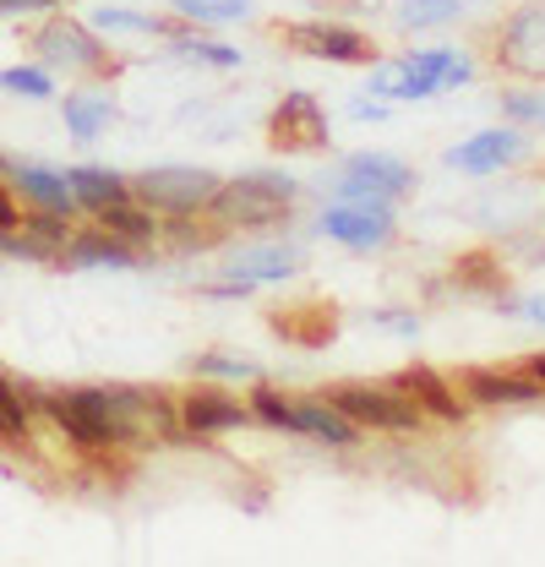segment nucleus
<instances>
[{
	"label": "nucleus",
	"instance_id": "f257e3e1",
	"mask_svg": "<svg viewBox=\"0 0 545 567\" xmlns=\"http://www.w3.org/2000/svg\"><path fill=\"white\" fill-rule=\"evenodd\" d=\"M289 203H295V181H289V175H240V181H224V186L213 192L207 213H213L218 224L263 229V224L289 218Z\"/></svg>",
	"mask_w": 545,
	"mask_h": 567
},
{
	"label": "nucleus",
	"instance_id": "f03ea898",
	"mask_svg": "<svg viewBox=\"0 0 545 567\" xmlns=\"http://www.w3.org/2000/svg\"><path fill=\"white\" fill-rule=\"evenodd\" d=\"M44 410L76 447H115L121 442V421L110 410V388H61V393L44 399Z\"/></svg>",
	"mask_w": 545,
	"mask_h": 567
},
{
	"label": "nucleus",
	"instance_id": "7ed1b4c3",
	"mask_svg": "<svg viewBox=\"0 0 545 567\" xmlns=\"http://www.w3.org/2000/svg\"><path fill=\"white\" fill-rule=\"evenodd\" d=\"M224 181L213 169H197V164H158V169H142L132 186V197L153 213H197L213 203Z\"/></svg>",
	"mask_w": 545,
	"mask_h": 567
},
{
	"label": "nucleus",
	"instance_id": "20e7f679",
	"mask_svg": "<svg viewBox=\"0 0 545 567\" xmlns=\"http://www.w3.org/2000/svg\"><path fill=\"white\" fill-rule=\"evenodd\" d=\"M322 399L339 404L354 425H371V431H414L420 415H425L414 404V393H404V388H371V382H343V388L322 393Z\"/></svg>",
	"mask_w": 545,
	"mask_h": 567
},
{
	"label": "nucleus",
	"instance_id": "39448f33",
	"mask_svg": "<svg viewBox=\"0 0 545 567\" xmlns=\"http://www.w3.org/2000/svg\"><path fill=\"white\" fill-rule=\"evenodd\" d=\"M470 66L448 50H425V55H409V61H393V66H377L371 71V93L382 99H425L436 93L442 82H464Z\"/></svg>",
	"mask_w": 545,
	"mask_h": 567
},
{
	"label": "nucleus",
	"instance_id": "423d86ee",
	"mask_svg": "<svg viewBox=\"0 0 545 567\" xmlns=\"http://www.w3.org/2000/svg\"><path fill=\"white\" fill-rule=\"evenodd\" d=\"M496 61L513 71V76H545V0L518 6V11L502 22Z\"/></svg>",
	"mask_w": 545,
	"mask_h": 567
},
{
	"label": "nucleus",
	"instance_id": "0eeeda50",
	"mask_svg": "<svg viewBox=\"0 0 545 567\" xmlns=\"http://www.w3.org/2000/svg\"><path fill=\"white\" fill-rule=\"evenodd\" d=\"M284 39H289V50L333 61V66H371V55H377L371 39L343 22H295V28H284Z\"/></svg>",
	"mask_w": 545,
	"mask_h": 567
},
{
	"label": "nucleus",
	"instance_id": "6e6552de",
	"mask_svg": "<svg viewBox=\"0 0 545 567\" xmlns=\"http://www.w3.org/2000/svg\"><path fill=\"white\" fill-rule=\"evenodd\" d=\"M268 142L278 153H317L328 147V115L311 93H284V104L272 110Z\"/></svg>",
	"mask_w": 545,
	"mask_h": 567
},
{
	"label": "nucleus",
	"instance_id": "1a4fd4ad",
	"mask_svg": "<svg viewBox=\"0 0 545 567\" xmlns=\"http://www.w3.org/2000/svg\"><path fill=\"white\" fill-rule=\"evenodd\" d=\"M322 229L343 246H382L393 235V208L388 197H343L339 208L322 213Z\"/></svg>",
	"mask_w": 545,
	"mask_h": 567
},
{
	"label": "nucleus",
	"instance_id": "9d476101",
	"mask_svg": "<svg viewBox=\"0 0 545 567\" xmlns=\"http://www.w3.org/2000/svg\"><path fill=\"white\" fill-rule=\"evenodd\" d=\"M39 55H44V66H66V71H99L104 66V50H99V39L82 28V22H71V17H50L44 28H39Z\"/></svg>",
	"mask_w": 545,
	"mask_h": 567
},
{
	"label": "nucleus",
	"instance_id": "9b49d317",
	"mask_svg": "<svg viewBox=\"0 0 545 567\" xmlns=\"http://www.w3.org/2000/svg\"><path fill=\"white\" fill-rule=\"evenodd\" d=\"M343 197H404L414 186V169L388 158V153H354L343 164Z\"/></svg>",
	"mask_w": 545,
	"mask_h": 567
},
{
	"label": "nucleus",
	"instance_id": "f8f14e48",
	"mask_svg": "<svg viewBox=\"0 0 545 567\" xmlns=\"http://www.w3.org/2000/svg\"><path fill=\"white\" fill-rule=\"evenodd\" d=\"M524 153H529V142L518 137V132H480V137L459 142L448 153V164L464 169V175H496L502 164H518Z\"/></svg>",
	"mask_w": 545,
	"mask_h": 567
},
{
	"label": "nucleus",
	"instance_id": "ddd939ff",
	"mask_svg": "<svg viewBox=\"0 0 545 567\" xmlns=\"http://www.w3.org/2000/svg\"><path fill=\"white\" fill-rule=\"evenodd\" d=\"M268 322L272 333H284L300 350H322V344L339 339V311L333 306H289V311H272Z\"/></svg>",
	"mask_w": 545,
	"mask_h": 567
},
{
	"label": "nucleus",
	"instance_id": "4468645a",
	"mask_svg": "<svg viewBox=\"0 0 545 567\" xmlns=\"http://www.w3.org/2000/svg\"><path fill=\"white\" fill-rule=\"evenodd\" d=\"M229 274L235 284H278L289 279V274H300V251L295 246H246V251H235L229 257Z\"/></svg>",
	"mask_w": 545,
	"mask_h": 567
},
{
	"label": "nucleus",
	"instance_id": "2eb2a0df",
	"mask_svg": "<svg viewBox=\"0 0 545 567\" xmlns=\"http://www.w3.org/2000/svg\"><path fill=\"white\" fill-rule=\"evenodd\" d=\"M181 421L186 431H235V425H246V410H240V399H229L218 388H197L181 399Z\"/></svg>",
	"mask_w": 545,
	"mask_h": 567
},
{
	"label": "nucleus",
	"instance_id": "dca6fc26",
	"mask_svg": "<svg viewBox=\"0 0 545 567\" xmlns=\"http://www.w3.org/2000/svg\"><path fill=\"white\" fill-rule=\"evenodd\" d=\"M399 388L414 393V404L425 410V415H436V421H459L464 415V399L442 382V371H431V365H409L404 377H399Z\"/></svg>",
	"mask_w": 545,
	"mask_h": 567
},
{
	"label": "nucleus",
	"instance_id": "f3484780",
	"mask_svg": "<svg viewBox=\"0 0 545 567\" xmlns=\"http://www.w3.org/2000/svg\"><path fill=\"white\" fill-rule=\"evenodd\" d=\"M17 186H22V197H33L44 213H61V218H71V213L82 208V203H76V192H71V181L61 175V169L22 164V169H17Z\"/></svg>",
	"mask_w": 545,
	"mask_h": 567
},
{
	"label": "nucleus",
	"instance_id": "a211bd4d",
	"mask_svg": "<svg viewBox=\"0 0 545 567\" xmlns=\"http://www.w3.org/2000/svg\"><path fill=\"white\" fill-rule=\"evenodd\" d=\"M295 431L322 436V442H333V447H349V442H354V421L343 415L339 404H328V399H295Z\"/></svg>",
	"mask_w": 545,
	"mask_h": 567
},
{
	"label": "nucleus",
	"instance_id": "6ab92c4d",
	"mask_svg": "<svg viewBox=\"0 0 545 567\" xmlns=\"http://www.w3.org/2000/svg\"><path fill=\"white\" fill-rule=\"evenodd\" d=\"M66 181H71V192H76V203H82V208H93V213H104V208H115V203H126V197H132V186H126L115 169H99V164L66 169Z\"/></svg>",
	"mask_w": 545,
	"mask_h": 567
},
{
	"label": "nucleus",
	"instance_id": "aec40b11",
	"mask_svg": "<svg viewBox=\"0 0 545 567\" xmlns=\"http://www.w3.org/2000/svg\"><path fill=\"white\" fill-rule=\"evenodd\" d=\"M464 393L475 404H535L541 388L524 377H502V371H464Z\"/></svg>",
	"mask_w": 545,
	"mask_h": 567
},
{
	"label": "nucleus",
	"instance_id": "412c9836",
	"mask_svg": "<svg viewBox=\"0 0 545 567\" xmlns=\"http://www.w3.org/2000/svg\"><path fill=\"white\" fill-rule=\"evenodd\" d=\"M71 268H132V246L121 240V235H110V229H99V235H82V240H71L66 251Z\"/></svg>",
	"mask_w": 545,
	"mask_h": 567
},
{
	"label": "nucleus",
	"instance_id": "4be33fe9",
	"mask_svg": "<svg viewBox=\"0 0 545 567\" xmlns=\"http://www.w3.org/2000/svg\"><path fill=\"white\" fill-rule=\"evenodd\" d=\"M110 115H115V104L104 93H71L66 99V126H71V137H82V142L99 137L110 126Z\"/></svg>",
	"mask_w": 545,
	"mask_h": 567
},
{
	"label": "nucleus",
	"instance_id": "5701e85b",
	"mask_svg": "<svg viewBox=\"0 0 545 567\" xmlns=\"http://www.w3.org/2000/svg\"><path fill=\"white\" fill-rule=\"evenodd\" d=\"M464 11H470L464 0H404L393 17H399V28L420 33V28H448V22H459Z\"/></svg>",
	"mask_w": 545,
	"mask_h": 567
},
{
	"label": "nucleus",
	"instance_id": "b1692460",
	"mask_svg": "<svg viewBox=\"0 0 545 567\" xmlns=\"http://www.w3.org/2000/svg\"><path fill=\"white\" fill-rule=\"evenodd\" d=\"M99 224H104L110 235H121V240H147V235H153V208L142 213V208H132V197H126V203L99 213Z\"/></svg>",
	"mask_w": 545,
	"mask_h": 567
},
{
	"label": "nucleus",
	"instance_id": "393cba45",
	"mask_svg": "<svg viewBox=\"0 0 545 567\" xmlns=\"http://www.w3.org/2000/svg\"><path fill=\"white\" fill-rule=\"evenodd\" d=\"M175 11L192 22H240L251 11V0H175Z\"/></svg>",
	"mask_w": 545,
	"mask_h": 567
},
{
	"label": "nucleus",
	"instance_id": "a878e982",
	"mask_svg": "<svg viewBox=\"0 0 545 567\" xmlns=\"http://www.w3.org/2000/svg\"><path fill=\"white\" fill-rule=\"evenodd\" d=\"M93 28H104V33H164L169 22L164 17H136V11H93Z\"/></svg>",
	"mask_w": 545,
	"mask_h": 567
},
{
	"label": "nucleus",
	"instance_id": "bb28decb",
	"mask_svg": "<svg viewBox=\"0 0 545 567\" xmlns=\"http://www.w3.org/2000/svg\"><path fill=\"white\" fill-rule=\"evenodd\" d=\"M0 87H6V93H22V99H50V93H55L50 71H39V66H11V71H0Z\"/></svg>",
	"mask_w": 545,
	"mask_h": 567
},
{
	"label": "nucleus",
	"instance_id": "cd10ccee",
	"mask_svg": "<svg viewBox=\"0 0 545 567\" xmlns=\"http://www.w3.org/2000/svg\"><path fill=\"white\" fill-rule=\"evenodd\" d=\"M186 61H203V66H240V50H229V44H218V39H181L175 44Z\"/></svg>",
	"mask_w": 545,
	"mask_h": 567
},
{
	"label": "nucleus",
	"instance_id": "c85d7f7f",
	"mask_svg": "<svg viewBox=\"0 0 545 567\" xmlns=\"http://www.w3.org/2000/svg\"><path fill=\"white\" fill-rule=\"evenodd\" d=\"M0 431L6 436H22L28 431V404H22V393L0 377Z\"/></svg>",
	"mask_w": 545,
	"mask_h": 567
},
{
	"label": "nucleus",
	"instance_id": "c756f323",
	"mask_svg": "<svg viewBox=\"0 0 545 567\" xmlns=\"http://www.w3.org/2000/svg\"><path fill=\"white\" fill-rule=\"evenodd\" d=\"M251 404H257V415H263L268 425H284V431H295V404H289L284 393H272V388H257V399H251Z\"/></svg>",
	"mask_w": 545,
	"mask_h": 567
},
{
	"label": "nucleus",
	"instance_id": "7c9ffc66",
	"mask_svg": "<svg viewBox=\"0 0 545 567\" xmlns=\"http://www.w3.org/2000/svg\"><path fill=\"white\" fill-rule=\"evenodd\" d=\"M197 371H203V377H229V382H251V377H257V365L224 360V354H197Z\"/></svg>",
	"mask_w": 545,
	"mask_h": 567
},
{
	"label": "nucleus",
	"instance_id": "2f4dec72",
	"mask_svg": "<svg viewBox=\"0 0 545 567\" xmlns=\"http://www.w3.org/2000/svg\"><path fill=\"white\" fill-rule=\"evenodd\" d=\"M459 279L475 284V289H502V274H496L491 257H464V262H459Z\"/></svg>",
	"mask_w": 545,
	"mask_h": 567
},
{
	"label": "nucleus",
	"instance_id": "473e14b6",
	"mask_svg": "<svg viewBox=\"0 0 545 567\" xmlns=\"http://www.w3.org/2000/svg\"><path fill=\"white\" fill-rule=\"evenodd\" d=\"M507 115H513V121H535V126H545V99H535V93H507Z\"/></svg>",
	"mask_w": 545,
	"mask_h": 567
},
{
	"label": "nucleus",
	"instance_id": "72a5a7b5",
	"mask_svg": "<svg viewBox=\"0 0 545 567\" xmlns=\"http://www.w3.org/2000/svg\"><path fill=\"white\" fill-rule=\"evenodd\" d=\"M11 229H22V213H17L11 192H6V181H0V235H11Z\"/></svg>",
	"mask_w": 545,
	"mask_h": 567
},
{
	"label": "nucleus",
	"instance_id": "f704fd0d",
	"mask_svg": "<svg viewBox=\"0 0 545 567\" xmlns=\"http://www.w3.org/2000/svg\"><path fill=\"white\" fill-rule=\"evenodd\" d=\"M513 317H529V322H541L545 328V295H524V300H513Z\"/></svg>",
	"mask_w": 545,
	"mask_h": 567
},
{
	"label": "nucleus",
	"instance_id": "c9c22d12",
	"mask_svg": "<svg viewBox=\"0 0 545 567\" xmlns=\"http://www.w3.org/2000/svg\"><path fill=\"white\" fill-rule=\"evenodd\" d=\"M371 322H377V328H388V333H414V328H420L414 317H393V311H371Z\"/></svg>",
	"mask_w": 545,
	"mask_h": 567
},
{
	"label": "nucleus",
	"instance_id": "e433bc0d",
	"mask_svg": "<svg viewBox=\"0 0 545 567\" xmlns=\"http://www.w3.org/2000/svg\"><path fill=\"white\" fill-rule=\"evenodd\" d=\"M535 377H541V382H545V354H541V360H535Z\"/></svg>",
	"mask_w": 545,
	"mask_h": 567
}]
</instances>
